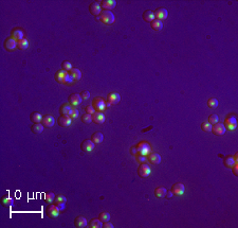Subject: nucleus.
<instances>
[{"mask_svg": "<svg viewBox=\"0 0 238 228\" xmlns=\"http://www.w3.org/2000/svg\"><path fill=\"white\" fill-rule=\"evenodd\" d=\"M154 13H155V19H158V20H161V21L166 19L167 16H168V12L164 8H158Z\"/></svg>", "mask_w": 238, "mask_h": 228, "instance_id": "9", "label": "nucleus"}, {"mask_svg": "<svg viewBox=\"0 0 238 228\" xmlns=\"http://www.w3.org/2000/svg\"><path fill=\"white\" fill-rule=\"evenodd\" d=\"M88 226L90 228H102L103 227V222L99 219H92L89 222Z\"/></svg>", "mask_w": 238, "mask_h": 228, "instance_id": "31", "label": "nucleus"}, {"mask_svg": "<svg viewBox=\"0 0 238 228\" xmlns=\"http://www.w3.org/2000/svg\"><path fill=\"white\" fill-rule=\"evenodd\" d=\"M150 172H151L150 167L148 166L146 162H144V164H140L139 168H138V175H139L141 178L148 177V176L150 175Z\"/></svg>", "mask_w": 238, "mask_h": 228, "instance_id": "6", "label": "nucleus"}, {"mask_svg": "<svg viewBox=\"0 0 238 228\" xmlns=\"http://www.w3.org/2000/svg\"><path fill=\"white\" fill-rule=\"evenodd\" d=\"M116 6V1L115 0H103L101 2V6L104 10L107 11H111L112 9H115Z\"/></svg>", "mask_w": 238, "mask_h": 228, "instance_id": "18", "label": "nucleus"}, {"mask_svg": "<svg viewBox=\"0 0 238 228\" xmlns=\"http://www.w3.org/2000/svg\"><path fill=\"white\" fill-rule=\"evenodd\" d=\"M17 48L19 50H26L29 48V42L26 40V38H23L21 40L17 42Z\"/></svg>", "mask_w": 238, "mask_h": 228, "instance_id": "32", "label": "nucleus"}, {"mask_svg": "<svg viewBox=\"0 0 238 228\" xmlns=\"http://www.w3.org/2000/svg\"><path fill=\"white\" fill-rule=\"evenodd\" d=\"M89 12H90L91 15L93 16H99L102 13V6L99 2H92L89 6Z\"/></svg>", "mask_w": 238, "mask_h": 228, "instance_id": "10", "label": "nucleus"}, {"mask_svg": "<svg viewBox=\"0 0 238 228\" xmlns=\"http://www.w3.org/2000/svg\"><path fill=\"white\" fill-rule=\"evenodd\" d=\"M81 97H82L83 100H87V99L90 98V93H89L88 90H84V91H82Z\"/></svg>", "mask_w": 238, "mask_h": 228, "instance_id": "46", "label": "nucleus"}, {"mask_svg": "<svg viewBox=\"0 0 238 228\" xmlns=\"http://www.w3.org/2000/svg\"><path fill=\"white\" fill-rule=\"evenodd\" d=\"M201 128H202L203 132L210 133L212 132V124H210L208 122H202L201 123Z\"/></svg>", "mask_w": 238, "mask_h": 228, "instance_id": "40", "label": "nucleus"}, {"mask_svg": "<svg viewBox=\"0 0 238 228\" xmlns=\"http://www.w3.org/2000/svg\"><path fill=\"white\" fill-rule=\"evenodd\" d=\"M208 106L210 108H216L218 106V100L216 98H211L208 100Z\"/></svg>", "mask_w": 238, "mask_h": 228, "instance_id": "36", "label": "nucleus"}, {"mask_svg": "<svg viewBox=\"0 0 238 228\" xmlns=\"http://www.w3.org/2000/svg\"><path fill=\"white\" fill-rule=\"evenodd\" d=\"M106 120L105 115H104L103 111H95V113L92 115V121L96 123V124H102L104 123Z\"/></svg>", "mask_w": 238, "mask_h": 228, "instance_id": "14", "label": "nucleus"}, {"mask_svg": "<svg viewBox=\"0 0 238 228\" xmlns=\"http://www.w3.org/2000/svg\"><path fill=\"white\" fill-rule=\"evenodd\" d=\"M86 113L87 114H90V115H93V114L95 113V110L92 107V105H88L86 107Z\"/></svg>", "mask_w": 238, "mask_h": 228, "instance_id": "47", "label": "nucleus"}, {"mask_svg": "<svg viewBox=\"0 0 238 228\" xmlns=\"http://www.w3.org/2000/svg\"><path fill=\"white\" fill-rule=\"evenodd\" d=\"M55 196H56V195H55L53 192H48V193H46V195H45V201H46L47 203L51 204V203L54 202Z\"/></svg>", "mask_w": 238, "mask_h": 228, "instance_id": "37", "label": "nucleus"}, {"mask_svg": "<svg viewBox=\"0 0 238 228\" xmlns=\"http://www.w3.org/2000/svg\"><path fill=\"white\" fill-rule=\"evenodd\" d=\"M58 207V209L60 210V211H64L65 210V204H58V205H56Z\"/></svg>", "mask_w": 238, "mask_h": 228, "instance_id": "51", "label": "nucleus"}, {"mask_svg": "<svg viewBox=\"0 0 238 228\" xmlns=\"http://www.w3.org/2000/svg\"><path fill=\"white\" fill-rule=\"evenodd\" d=\"M235 164H237V162L235 161L234 157L231 156V155H229V156H225L224 158H223V166H224L225 168L232 169V167L234 166Z\"/></svg>", "mask_w": 238, "mask_h": 228, "instance_id": "24", "label": "nucleus"}, {"mask_svg": "<svg viewBox=\"0 0 238 228\" xmlns=\"http://www.w3.org/2000/svg\"><path fill=\"white\" fill-rule=\"evenodd\" d=\"M184 191H185V187L181 183H176L171 187V192L175 195H182L184 193Z\"/></svg>", "mask_w": 238, "mask_h": 228, "instance_id": "13", "label": "nucleus"}, {"mask_svg": "<svg viewBox=\"0 0 238 228\" xmlns=\"http://www.w3.org/2000/svg\"><path fill=\"white\" fill-rule=\"evenodd\" d=\"M58 125L62 127H68L70 126V124H71L72 122V119L69 117V116H60L59 118H58Z\"/></svg>", "mask_w": 238, "mask_h": 228, "instance_id": "17", "label": "nucleus"}, {"mask_svg": "<svg viewBox=\"0 0 238 228\" xmlns=\"http://www.w3.org/2000/svg\"><path fill=\"white\" fill-rule=\"evenodd\" d=\"M146 157L147 160L152 164H159L161 162V156L158 153H149Z\"/></svg>", "mask_w": 238, "mask_h": 228, "instance_id": "20", "label": "nucleus"}, {"mask_svg": "<svg viewBox=\"0 0 238 228\" xmlns=\"http://www.w3.org/2000/svg\"><path fill=\"white\" fill-rule=\"evenodd\" d=\"M218 121H219V118H218L217 115H215V114H213V115H211L210 117H208V123L210 124H215V123H218Z\"/></svg>", "mask_w": 238, "mask_h": 228, "instance_id": "42", "label": "nucleus"}, {"mask_svg": "<svg viewBox=\"0 0 238 228\" xmlns=\"http://www.w3.org/2000/svg\"><path fill=\"white\" fill-rule=\"evenodd\" d=\"M71 110H72V106L70 105L69 103L63 104V105L60 106V108H59V113H60V115H62V116H69V114H70V111H71Z\"/></svg>", "mask_w": 238, "mask_h": 228, "instance_id": "26", "label": "nucleus"}, {"mask_svg": "<svg viewBox=\"0 0 238 228\" xmlns=\"http://www.w3.org/2000/svg\"><path fill=\"white\" fill-rule=\"evenodd\" d=\"M99 19L102 23H104L105 25H112L115 23V15L111 11H107V10H103L99 15Z\"/></svg>", "mask_w": 238, "mask_h": 228, "instance_id": "1", "label": "nucleus"}, {"mask_svg": "<svg viewBox=\"0 0 238 228\" xmlns=\"http://www.w3.org/2000/svg\"><path fill=\"white\" fill-rule=\"evenodd\" d=\"M142 18L144 19L145 21H147V23H151V21L155 19L154 11H150V10H147V11H145L144 13H143V15H142Z\"/></svg>", "mask_w": 238, "mask_h": 228, "instance_id": "25", "label": "nucleus"}, {"mask_svg": "<svg viewBox=\"0 0 238 228\" xmlns=\"http://www.w3.org/2000/svg\"><path fill=\"white\" fill-rule=\"evenodd\" d=\"M42 124L45 127H52L53 125L55 124V119L52 115H46L45 117L42 118Z\"/></svg>", "mask_w": 238, "mask_h": 228, "instance_id": "19", "label": "nucleus"}, {"mask_svg": "<svg viewBox=\"0 0 238 228\" xmlns=\"http://www.w3.org/2000/svg\"><path fill=\"white\" fill-rule=\"evenodd\" d=\"M83 99L81 97V94L79 93H71L69 96V98H68V102H69V104L71 106H73V107H76V106H79V104L82 103Z\"/></svg>", "mask_w": 238, "mask_h": 228, "instance_id": "8", "label": "nucleus"}, {"mask_svg": "<svg viewBox=\"0 0 238 228\" xmlns=\"http://www.w3.org/2000/svg\"><path fill=\"white\" fill-rule=\"evenodd\" d=\"M69 73L68 71H65V70H58V71L55 73V80L58 83H64L65 82V79H66L67 74Z\"/></svg>", "mask_w": 238, "mask_h": 228, "instance_id": "22", "label": "nucleus"}, {"mask_svg": "<svg viewBox=\"0 0 238 228\" xmlns=\"http://www.w3.org/2000/svg\"><path fill=\"white\" fill-rule=\"evenodd\" d=\"M82 121L83 123H91L92 122V115H90V114H87L85 113V115L82 116Z\"/></svg>", "mask_w": 238, "mask_h": 228, "instance_id": "41", "label": "nucleus"}, {"mask_svg": "<svg viewBox=\"0 0 238 228\" xmlns=\"http://www.w3.org/2000/svg\"><path fill=\"white\" fill-rule=\"evenodd\" d=\"M130 154L133 155V156H135V155L138 154V149H137V145H135V147H131V149H130Z\"/></svg>", "mask_w": 238, "mask_h": 228, "instance_id": "49", "label": "nucleus"}, {"mask_svg": "<svg viewBox=\"0 0 238 228\" xmlns=\"http://www.w3.org/2000/svg\"><path fill=\"white\" fill-rule=\"evenodd\" d=\"M74 226L77 228H84V227L88 226V222H87L86 218L82 217V215L76 217L74 220Z\"/></svg>", "mask_w": 238, "mask_h": 228, "instance_id": "21", "label": "nucleus"}, {"mask_svg": "<svg viewBox=\"0 0 238 228\" xmlns=\"http://www.w3.org/2000/svg\"><path fill=\"white\" fill-rule=\"evenodd\" d=\"M227 130H230V131H234L235 128L237 127V119L235 117L234 115H228L227 118L224 120V124Z\"/></svg>", "mask_w": 238, "mask_h": 228, "instance_id": "3", "label": "nucleus"}, {"mask_svg": "<svg viewBox=\"0 0 238 228\" xmlns=\"http://www.w3.org/2000/svg\"><path fill=\"white\" fill-rule=\"evenodd\" d=\"M66 202H67L66 196H64V195H62V194H58V195L55 196L54 202H53V203H54L55 205H58V204H66Z\"/></svg>", "mask_w": 238, "mask_h": 228, "instance_id": "35", "label": "nucleus"}, {"mask_svg": "<svg viewBox=\"0 0 238 228\" xmlns=\"http://www.w3.org/2000/svg\"><path fill=\"white\" fill-rule=\"evenodd\" d=\"M166 193H167V190H166V188H164V187H158V188H156V190H155V195L159 198L165 197V196H166Z\"/></svg>", "mask_w": 238, "mask_h": 228, "instance_id": "30", "label": "nucleus"}, {"mask_svg": "<svg viewBox=\"0 0 238 228\" xmlns=\"http://www.w3.org/2000/svg\"><path fill=\"white\" fill-rule=\"evenodd\" d=\"M42 116H41L40 113H37V111H33L32 114L30 115V119L33 123H40L42 121Z\"/></svg>", "mask_w": 238, "mask_h": 228, "instance_id": "27", "label": "nucleus"}, {"mask_svg": "<svg viewBox=\"0 0 238 228\" xmlns=\"http://www.w3.org/2000/svg\"><path fill=\"white\" fill-rule=\"evenodd\" d=\"M137 149H138V154L144 155V156H147L148 154L150 153V144L148 143L147 141H140L139 143L137 144Z\"/></svg>", "mask_w": 238, "mask_h": 228, "instance_id": "5", "label": "nucleus"}, {"mask_svg": "<svg viewBox=\"0 0 238 228\" xmlns=\"http://www.w3.org/2000/svg\"><path fill=\"white\" fill-rule=\"evenodd\" d=\"M135 158H137V161L140 162V164H144V162H146V160H147V157L144 156V155H141V154L135 155Z\"/></svg>", "mask_w": 238, "mask_h": 228, "instance_id": "44", "label": "nucleus"}, {"mask_svg": "<svg viewBox=\"0 0 238 228\" xmlns=\"http://www.w3.org/2000/svg\"><path fill=\"white\" fill-rule=\"evenodd\" d=\"M167 192H168V191H167ZM166 195H167V197H171V196H172V192L171 191V192L166 193Z\"/></svg>", "mask_w": 238, "mask_h": 228, "instance_id": "53", "label": "nucleus"}, {"mask_svg": "<svg viewBox=\"0 0 238 228\" xmlns=\"http://www.w3.org/2000/svg\"><path fill=\"white\" fill-rule=\"evenodd\" d=\"M3 47H4V49L8 51H13L17 48V42L15 39H13L12 37H8V38H6V40H4Z\"/></svg>", "mask_w": 238, "mask_h": 228, "instance_id": "11", "label": "nucleus"}, {"mask_svg": "<svg viewBox=\"0 0 238 228\" xmlns=\"http://www.w3.org/2000/svg\"><path fill=\"white\" fill-rule=\"evenodd\" d=\"M120 101H121V96L118 93H110L107 96V102H109L111 105L118 104Z\"/></svg>", "mask_w": 238, "mask_h": 228, "instance_id": "16", "label": "nucleus"}, {"mask_svg": "<svg viewBox=\"0 0 238 228\" xmlns=\"http://www.w3.org/2000/svg\"><path fill=\"white\" fill-rule=\"evenodd\" d=\"M99 219L102 221L103 223H105V222H108L109 220H110V214H109L108 212H102V213H99Z\"/></svg>", "mask_w": 238, "mask_h": 228, "instance_id": "39", "label": "nucleus"}, {"mask_svg": "<svg viewBox=\"0 0 238 228\" xmlns=\"http://www.w3.org/2000/svg\"><path fill=\"white\" fill-rule=\"evenodd\" d=\"M70 74H71L72 77H73V79L75 80V81H79L82 77V72L79 69H77V68H73V69L71 70V71L69 72Z\"/></svg>", "mask_w": 238, "mask_h": 228, "instance_id": "33", "label": "nucleus"}, {"mask_svg": "<svg viewBox=\"0 0 238 228\" xmlns=\"http://www.w3.org/2000/svg\"><path fill=\"white\" fill-rule=\"evenodd\" d=\"M213 134L216 136H223L227 133V128L223 125V123H215L212 125Z\"/></svg>", "mask_w": 238, "mask_h": 228, "instance_id": "7", "label": "nucleus"}, {"mask_svg": "<svg viewBox=\"0 0 238 228\" xmlns=\"http://www.w3.org/2000/svg\"><path fill=\"white\" fill-rule=\"evenodd\" d=\"M109 107H111V104L106 101V108H109Z\"/></svg>", "mask_w": 238, "mask_h": 228, "instance_id": "54", "label": "nucleus"}, {"mask_svg": "<svg viewBox=\"0 0 238 228\" xmlns=\"http://www.w3.org/2000/svg\"><path fill=\"white\" fill-rule=\"evenodd\" d=\"M11 37L13 38V39H15L16 42H18V40L23 39L25 33H23V31L21 30L20 28H14L11 32Z\"/></svg>", "mask_w": 238, "mask_h": 228, "instance_id": "12", "label": "nucleus"}, {"mask_svg": "<svg viewBox=\"0 0 238 228\" xmlns=\"http://www.w3.org/2000/svg\"><path fill=\"white\" fill-rule=\"evenodd\" d=\"M232 171H233V174H234L235 176L238 175V164H235L234 166L232 167Z\"/></svg>", "mask_w": 238, "mask_h": 228, "instance_id": "48", "label": "nucleus"}, {"mask_svg": "<svg viewBox=\"0 0 238 228\" xmlns=\"http://www.w3.org/2000/svg\"><path fill=\"white\" fill-rule=\"evenodd\" d=\"M233 157H234L235 161H236L237 164H238V158H237V157H238V154H237V153H236V154H235V155H234V156H233Z\"/></svg>", "mask_w": 238, "mask_h": 228, "instance_id": "52", "label": "nucleus"}, {"mask_svg": "<svg viewBox=\"0 0 238 228\" xmlns=\"http://www.w3.org/2000/svg\"><path fill=\"white\" fill-rule=\"evenodd\" d=\"M59 212L60 210L58 209V207L54 203H51L47 207V209H46V213H47V215L50 219H56L58 215H59Z\"/></svg>", "mask_w": 238, "mask_h": 228, "instance_id": "4", "label": "nucleus"}, {"mask_svg": "<svg viewBox=\"0 0 238 228\" xmlns=\"http://www.w3.org/2000/svg\"><path fill=\"white\" fill-rule=\"evenodd\" d=\"M150 27H151L155 31H160V30H162V28H163V21L158 20V19H154V20L150 23Z\"/></svg>", "mask_w": 238, "mask_h": 228, "instance_id": "29", "label": "nucleus"}, {"mask_svg": "<svg viewBox=\"0 0 238 228\" xmlns=\"http://www.w3.org/2000/svg\"><path fill=\"white\" fill-rule=\"evenodd\" d=\"M43 127L45 126H43L42 123H34L32 127H31V131L34 134H41L43 132Z\"/></svg>", "mask_w": 238, "mask_h": 228, "instance_id": "28", "label": "nucleus"}, {"mask_svg": "<svg viewBox=\"0 0 238 228\" xmlns=\"http://www.w3.org/2000/svg\"><path fill=\"white\" fill-rule=\"evenodd\" d=\"M92 107L95 111H104L106 110V101L101 97H96L92 101Z\"/></svg>", "mask_w": 238, "mask_h": 228, "instance_id": "2", "label": "nucleus"}, {"mask_svg": "<svg viewBox=\"0 0 238 228\" xmlns=\"http://www.w3.org/2000/svg\"><path fill=\"white\" fill-rule=\"evenodd\" d=\"M103 140H104V135L102 134L101 132H95L91 136V141L93 142L94 144L101 143V142H103Z\"/></svg>", "mask_w": 238, "mask_h": 228, "instance_id": "23", "label": "nucleus"}, {"mask_svg": "<svg viewBox=\"0 0 238 228\" xmlns=\"http://www.w3.org/2000/svg\"><path fill=\"white\" fill-rule=\"evenodd\" d=\"M115 226H113V224L112 223H109V221L108 222H105V223H103V228H113Z\"/></svg>", "mask_w": 238, "mask_h": 228, "instance_id": "50", "label": "nucleus"}, {"mask_svg": "<svg viewBox=\"0 0 238 228\" xmlns=\"http://www.w3.org/2000/svg\"><path fill=\"white\" fill-rule=\"evenodd\" d=\"M79 110H77L76 107H73L72 106V110H71V111H70V114H69V117L71 118V119H75V118H77V116H79Z\"/></svg>", "mask_w": 238, "mask_h": 228, "instance_id": "43", "label": "nucleus"}, {"mask_svg": "<svg viewBox=\"0 0 238 228\" xmlns=\"http://www.w3.org/2000/svg\"><path fill=\"white\" fill-rule=\"evenodd\" d=\"M62 67H63V70H65V71H68V72H70L72 69H73V67H72V64L70 62H68V60H65V62H63Z\"/></svg>", "mask_w": 238, "mask_h": 228, "instance_id": "38", "label": "nucleus"}, {"mask_svg": "<svg viewBox=\"0 0 238 228\" xmlns=\"http://www.w3.org/2000/svg\"><path fill=\"white\" fill-rule=\"evenodd\" d=\"M74 81H75V80L73 79V77H72L70 73H68L67 77H66V79H65L64 84H69V85H71V84L74 83Z\"/></svg>", "mask_w": 238, "mask_h": 228, "instance_id": "45", "label": "nucleus"}, {"mask_svg": "<svg viewBox=\"0 0 238 228\" xmlns=\"http://www.w3.org/2000/svg\"><path fill=\"white\" fill-rule=\"evenodd\" d=\"M94 144L93 142L91 141V139L90 140H88V139H86V140H84V141L82 142V144H81V149H82V151L83 152H91L92 150L94 149Z\"/></svg>", "mask_w": 238, "mask_h": 228, "instance_id": "15", "label": "nucleus"}, {"mask_svg": "<svg viewBox=\"0 0 238 228\" xmlns=\"http://www.w3.org/2000/svg\"><path fill=\"white\" fill-rule=\"evenodd\" d=\"M14 201L12 197H10V196H3V197L1 198V204L4 206V207H11L12 205H13Z\"/></svg>", "mask_w": 238, "mask_h": 228, "instance_id": "34", "label": "nucleus"}]
</instances>
